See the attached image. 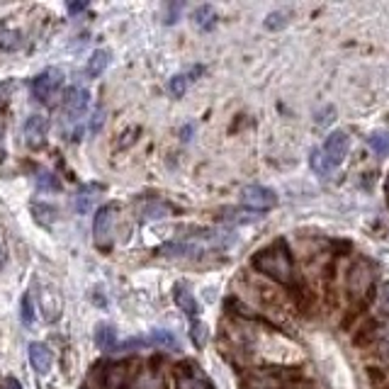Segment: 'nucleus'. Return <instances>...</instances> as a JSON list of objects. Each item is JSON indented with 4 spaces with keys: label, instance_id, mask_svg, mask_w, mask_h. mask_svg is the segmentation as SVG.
<instances>
[{
    "label": "nucleus",
    "instance_id": "obj_1",
    "mask_svg": "<svg viewBox=\"0 0 389 389\" xmlns=\"http://www.w3.org/2000/svg\"><path fill=\"white\" fill-rule=\"evenodd\" d=\"M251 263H253V268L258 273H263L265 278L275 280V282L284 284V287L295 284V265H292V258H289L284 244H275L258 251Z\"/></svg>",
    "mask_w": 389,
    "mask_h": 389
},
{
    "label": "nucleus",
    "instance_id": "obj_2",
    "mask_svg": "<svg viewBox=\"0 0 389 389\" xmlns=\"http://www.w3.org/2000/svg\"><path fill=\"white\" fill-rule=\"evenodd\" d=\"M61 85H64V73L59 69H44L35 80H32V93L39 102L51 105L54 98L59 95Z\"/></svg>",
    "mask_w": 389,
    "mask_h": 389
},
{
    "label": "nucleus",
    "instance_id": "obj_3",
    "mask_svg": "<svg viewBox=\"0 0 389 389\" xmlns=\"http://www.w3.org/2000/svg\"><path fill=\"white\" fill-rule=\"evenodd\" d=\"M348 149H350V136L348 132L343 129H336L329 134V139H326L324 149H321V156H324L326 165H329L331 170L336 168V165H341L345 161V156H348Z\"/></svg>",
    "mask_w": 389,
    "mask_h": 389
},
{
    "label": "nucleus",
    "instance_id": "obj_4",
    "mask_svg": "<svg viewBox=\"0 0 389 389\" xmlns=\"http://www.w3.org/2000/svg\"><path fill=\"white\" fill-rule=\"evenodd\" d=\"M241 205L253 212H268L278 205V194L265 185H251L241 192Z\"/></svg>",
    "mask_w": 389,
    "mask_h": 389
},
{
    "label": "nucleus",
    "instance_id": "obj_5",
    "mask_svg": "<svg viewBox=\"0 0 389 389\" xmlns=\"http://www.w3.org/2000/svg\"><path fill=\"white\" fill-rule=\"evenodd\" d=\"M88 105H90V93L85 88H69L64 95V102H61V107H64V115L69 122H78L85 117V112H88Z\"/></svg>",
    "mask_w": 389,
    "mask_h": 389
},
{
    "label": "nucleus",
    "instance_id": "obj_6",
    "mask_svg": "<svg viewBox=\"0 0 389 389\" xmlns=\"http://www.w3.org/2000/svg\"><path fill=\"white\" fill-rule=\"evenodd\" d=\"M115 217H117V205L115 202H107L98 210L93 221V234H95V244L98 246H105L112 236V224H115Z\"/></svg>",
    "mask_w": 389,
    "mask_h": 389
},
{
    "label": "nucleus",
    "instance_id": "obj_7",
    "mask_svg": "<svg viewBox=\"0 0 389 389\" xmlns=\"http://www.w3.org/2000/svg\"><path fill=\"white\" fill-rule=\"evenodd\" d=\"M22 134H25V144L30 149H39V146H44L46 134H49V120L44 115H30L22 127Z\"/></svg>",
    "mask_w": 389,
    "mask_h": 389
},
{
    "label": "nucleus",
    "instance_id": "obj_8",
    "mask_svg": "<svg viewBox=\"0 0 389 389\" xmlns=\"http://www.w3.org/2000/svg\"><path fill=\"white\" fill-rule=\"evenodd\" d=\"M102 192V185H95V183H85L78 188V192H75L73 197V207L78 215H90L95 207V202H98V194Z\"/></svg>",
    "mask_w": 389,
    "mask_h": 389
},
{
    "label": "nucleus",
    "instance_id": "obj_9",
    "mask_svg": "<svg viewBox=\"0 0 389 389\" xmlns=\"http://www.w3.org/2000/svg\"><path fill=\"white\" fill-rule=\"evenodd\" d=\"M30 363L35 368V372L46 374L51 370V365H54V353H51V348L46 343L35 341V343H30Z\"/></svg>",
    "mask_w": 389,
    "mask_h": 389
},
{
    "label": "nucleus",
    "instance_id": "obj_10",
    "mask_svg": "<svg viewBox=\"0 0 389 389\" xmlns=\"http://www.w3.org/2000/svg\"><path fill=\"white\" fill-rule=\"evenodd\" d=\"M173 297H175V305L180 307V311H185V316H190V319H194V316H197L200 307H197V300H194L192 292H190L185 284H178V287H175Z\"/></svg>",
    "mask_w": 389,
    "mask_h": 389
},
{
    "label": "nucleus",
    "instance_id": "obj_11",
    "mask_svg": "<svg viewBox=\"0 0 389 389\" xmlns=\"http://www.w3.org/2000/svg\"><path fill=\"white\" fill-rule=\"evenodd\" d=\"M22 46H25V35L20 30L0 27V51L3 54H12V51L22 49Z\"/></svg>",
    "mask_w": 389,
    "mask_h": 389
},
{
    "label": "nucleus",
    "instance_id": "obj_12",
    "mask_svg": "<svg viewBox=\"0 0 389 389\" xmlns=\"http://www.w3.org/2000/svg\"><path fill=\"white\" fill-rule=\"evenodd\" d=\"M95 345L105 353L117 348V331L110 324H98L95 326Z\"/></svg>",
    "mask_w": 389,
    "mask_h": 389
},
{
    "label": "nucleus",
    "instance_id": "obj_13",
    "mask_svg": "<svg viewBox=\"0 0 389 389\" xmlns=\"http://www.w3.org/2000/svg\"><path fill=\"white\" fill-rule=\"evenodd\" d=\"M192 22H194V27H197L200 32L215 30V25H217V12H215V8H212V6H200L197 10L192 12Z\"/></svg>",
    "mask_w": 389,
    "mask_h": 389
},
{
    "label": "nucleus",
    "instance_id": "obj_14",
    "mask_svg": "<svg viewBox=\"0 0 389 389\" xmlns=\"http://www.w3.org/2000/svg\"><path fill=\"white\" fill-rule=\"evenodd\" d=\"M107 64H110V51H107V49L93 51V54H90V59H88V66H85V73H88L90 78H98V75L107 69Z\"/></svg>",
    "mask_w": 389,
    "mask_h": 389
},
{
    "label": "nucleus",
    "instance_id": "obj_15",
    "mask_svg": "<svg viewBox=\"0 0 389 389\" xmlns=\"http://www.w3.org/2000/svg\"><path fill=\"white\" fill-rule=\"evenodd\" d=\"M368 146L379 156V159H387L389 156V132H372L368 136Z\"/></svg>",
    "mask_w": 389,
    "mask_h": 389
},
{
    "label": "nucleus",
    "instance_id": "obj_16",
    "mask_svg": "<svg viewBox=\"0 0 389 389\" xmlns=\"http://www.w3.org/2000/svg\"><path fill=\"white\" fill-rule=\"evenodd\" d=\"M168 215H170V207L159 200H151L146 205H141V219H163Z\"/></svg>",
    "mask_w": 389,
    "mask_h": 389
},
{
    "label": "nucleus",
    "instance_id": "obj_17",
    "mask_svg": "<svg viewBox=\"0 0 389 389\" xmlns=\"http://www.w3.org/2000/svg\"><path fill=\"white\" fill-rule=\"evenodd\" d=\"M151 343L154 345H159V348H163V350H175L178 348V338H175L170 331H165V329H156V331H151Z\"/></svg>",
    "mask_w": 389,
    "mask_h": 389
},
{
    "label": "nucleus",
    "instance_id": "obj_18",
    "mask_svg": "<svg viewBox=\"0 0 389 389\" xmlns=\"http://www.w3.org/2000/svg\"><path fill=\"white\" fill-rule=\"evenodd\" d=\"M37 188H39V192H59L61 180L54 173H49V170H39L37 173Z\"/></svg>",
    "mask_w": 389,
    "mask_h": 389
},
{
    "label": "nucleus",
    "instance_id": "obj_19",
    "mask_svg": "<svg viewBox=\"0 0 389 389\" xmlns=\"http://www.w3.org/2000/svg\"><path fill=\"white\" fill-rule=\"evenodd\" d=\"M190 336H192L194 348H205L207 345V326L202 324V321L192 319V324H190Z\"/></svg>",
    "mask_w": 389,
    "mask_h": 389
},
{
    "label": "nucleus",
    "instance_id": "obj_20",
    "mask_svg": "<svg viewBox=\"0 0 389 389\" xmlns=\"http://www.w3.org/2000/svg\"><path fill=\"white\" fill-rule=\"evenodd\" d=\"M32 212H35V217H37V221H39V224L49 226L51 221L56 219V210H54V207H49V205H35V207H32Z\"/></svg>",
    "mask_w": 389,
    "mask_h": 389
},
{
    "label": "nucleus",
    "instance_id": "obj_21",
    "mask_svg": "<svg viewBox=\"0 0 389 389\" xmlns=\"http://www.w3.org/2000/svg\"><path fill=\"white\" fill-rule=\"evenodd\" d=\"M188 80H190V78H188V75H185V73L173 75V78H170V85H168L170 93H173L175 98H183L185 90H188Z\"/></svg>",
    "mask_w": 389,
    "mask_h": 389
},
{
    "label": "nucleus",
    "instance_id": "obj_22",
    "mask_svg": "<svg viewBox=\"0 0 389 389\" xmlns=\"http://www.w3.org/2000/svg\"><path fill=\"white\" fill-rule=\"evenodd\" d=\"M311 168H314L319 175L331 173V168H329V165H326L324 156H321V149H319V151H311Z\"/></svg>",
    "mask_w": 389,
    "mask_h": 389
},
{
    "label": "nucleus",
    "instance_id": "obj_23",
    "mask_svg": "<svg viewBox=\"0 0 389 389\" xmlns=\"http://www.w3.org/2000/svg\"><path fill=\"white\" fill-rule=\"evenodd\" d=\"M22 321H25L27 326L32 324V321H35V309H32V297L30 295H25L22 297Z\"/></svg>",
    "mask_w": 389,
    "mask_h": 389
},
{
    "label": "nucleus",
    "instance_id": "obj_24",
    "mask_svg": "<svg viewBox=\"0 0 389 389\" xmlns=\"http://www.w3.org/2000/svg\"><path fill=\"white\" fill-rule=\"evenodd\" d=\"M284 12H270L268 20H265V27L268 30H280V27H284Z\"/></svg>",
    "mask_w": 389,
    "mask_h": 389
},
{
    "label": "nucleus",
    "instance_id": "obj_25",
    "mask_svg": "<svg viewBox=\"0 0 389 389\" xmlns=\"http://www.w3.org/2000/svg\"><path fill=\"white\" fill-rule=\"evenodd\" d=\"M0 389H22V384H20V379H15V377H6L0 382Z\"/></svg>",
    "mask_w": 389,
    "mask_h": 389
},
{
    "label": "nucleus",
    "instance_id": "obj_26",
    "mask_svg": "<svg viewBox=\"0 0 389 389\" xmlns=\"http://www.w3.org/2000/svg\"><path fill=\"white\" fill-rule=\"evenodd\" d=\"M180 389H207L205 384H200L197 379H183V384H180Z\"/></svg>",
    "mask_w": 389,
    "mask_h": 389
},
{
    "label": "nucleus",
    "instance_id": "obj_27",
    "mask_svg": "<svg viewBox=\"0 0 389 389\" xmlns=\"http://www.w3.org/2000/svg\"><path fill=\"white\" fill-rule=\"evenodd\" d=\"M80 10H85V3H71L69 6V12H80Z\"/></svg>",
    "mask_w": 389,
    "mask_h": 389
},
{
    "label": "nucleus",
    "instance_id": "obj_28",
    "mask_svg": "<svg viewBox=\"0 0 389 389\" xmlns=\"http://www.w3.org/2000/svg\"><path fill=\"white\" fill-rule=\"evenodd\" d=\"M8 263V253H6V248L0 246V270H3V265Z\"/></svg>",
    "mask_w": 389,
    "mask_h": 389
}]
</instances>
